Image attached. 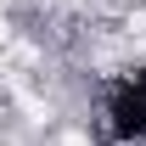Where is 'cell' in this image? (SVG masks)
<instances>
[{"mask_svg":"<svg viewBox=\"0 0 146 146\" xmlns=\"http://www.w3.org/2000/svg\"><path fill=\"white\" fill-rule=\"evenodd\" d=\"M101 129H107L112 146H146V68H129L107 84Z\"/></svg>","mask_w":146,"mask_h":146,"instance_id":"6da1fadb","label":"cell"}]
</instances>
